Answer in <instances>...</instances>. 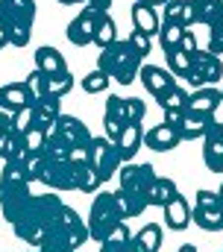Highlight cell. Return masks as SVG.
Wrapping results in <instances>:
<instances>
[{
	"mask_svg": "<svg viewBox=\"0 0 223 252\" xmlns=\"http://www.w3.org/2000/svg\"><path fill=\"white\" fill-rule=\"evenodd\" d=\"M30 126H33V106H27V109H21V112L12 115V129H15L18 135H24Z\"/></svg>",
	"mask_w": 223,
	"mask_h": 252,
	"instance_id": "obj_43",
	"label": "cell"
},
{
	"mask_svg": "<svg viewBox=\"0 0 223 252\" xmlns=\"http://www.w3.org/2000/svg\"><path fill=\"white\" fill-rule=\"evenodd\" d=\"M206 50L215 56H223V12L209 24V47Z\"/></svg>",
	"mask_w": 223,
	"mask_h": 252,
	"instance_id": "obj_40",
	"label": "cell"
},
{
	"mask_svg": "<svg viewBox=\"0 0 223 252\" xmlns=\"http://www.w3.org/2000/svg\"><path fill=\"white\" fill-rule=\"evenodd\" d=\"M53 132L71 147V150H85L88 147V141H91V132H88V126L82 124L76 115H59V121H56Z\"/></svg>",
	"mask_w": 223,
	"mask_h": 252,
	"instance_id": "obj_14",
	"label": "cell"
},
{
	"mask_svg": "<svg viewBox=\"0 0 223 252\" xmlns=\"http://www.w3.org/2000/svg\"><path fill=\"white\" fill-rule=\"evenodd\" d=\"M38 182L47 185L53 193L76 190V164H71L68 158H65V161H50V158H44V170H41Z\"/></svg>",
	"mask_w": 223,
	"mask_h": 252,
	"instance_id": "obj_10",
	"label": "cell"
},
{
	"mask_svg": "<svg viewBox=\"0 0 223 252\" xmlns=\"http://www.w3.org/2000/svg\"><path fill=\"white\" fill-rule=\"evenodd\" d=\"M153 182H156V167H153V164L126 161V164H120V170H117V188L129 190V193H135V196H141V199H147Z\"/></svg>",
	"mask_w": 223,
	"mask_h": 252,
	"instance_id": "obj_9",
	"label": "cell"
},
{
	"mask_svg": "<svg viewBox=\"0 0 223 252\" xmlns=\"http://www.w3.org/2000/svg\"><path fill=\"white\" fill-rule=\"evenodd\" d=\"M53 241H62L65 247H71V250L76 252L85 241H88V226H85V220L76 214V208H71V205H65V211H62V220H59V229H56Z\"/></svg>",
	"mask_w": 223,
	"mask_h": 252,
	"instance_id": "obj_12",
	"label": "cell"
},
{
	"mask_svg": "<svg viewBox=\"0 0 223 252\" xmlns=\"http://www.w3.org/2000/svg\"><path fill=\"white\" fill-rule=\"evenodd\" d=\"M162 226L159 223H147V226H141L135 235H132V247L138 252H159L162 250Z\"/></svg>",
	"mask_w": 223,
	"mask_h": 252,
	"instance_id": "obj_28",
	"label": "cell"
},
{
	"mask_svg": "<svg viewBox=\"0 0 223 252\" xmlns=\"http://www.w3.org/2000/svg\"><path fill=\"white\" fill-rule=\"evenodd\" d=\"M176 193H179V188H176V182H173L170 176H156L153 188H150V193H147V205L162 208V205H167Z\"/></svg>",
	"mask_w": 223,
	"mask_h": 252,
	"instance_id": "obj_29",
	"label": "cell"
},
{
	"mask_svg": "<svg viewBox=\"0 0 223 252\" xmlns=\"http://www.w3.org/2000/svg\"><path fill=\"white\" fill-rule=\"evenodd\" d=\"M138 82L147 88V94L159 97L162 91H167V88H173V85H176V76H173L167 67H159V64L144 62L141 67H138Z\"/></svg>",
	"mask_w": 223,
	"mask_h": 252,
	"instance_id": "obj_17",
	"label": "cell"
},
{
	"mask_svg": "<svg viewBox=\"0 0 223 252\" xmlns=\"http://www.w3.org/2000/svg\"><path fill=\"white\" fill-rule=\"evenodd\" d=\"M191 223L203 232H223V199L218 190L203 188L194 193Z\"/></svg>",
	"mask_w": 223,
	"mask_h": 252,
	"instance_id": "obj_5",
	"label": "cell"
},
{
	"mask_svg": "<svg viewBox=\"0 0 223 252\" xmlns=\"http://www.w3.org/2000/svg\"><path fill=\"white\" fill-rule=\"evenodd\" d=\"M126 41H129V47H132L141 59H147V56H150V50H153V38H150V35H144V32H138V30H132Z\"/></svg>",
	"mask_w": 223,
	"mask_h": 252,
	"instance_id": "obj_42",
	"label": "cell"
},
{
	"mask_svg": "<svg viewBox=\"0 0 223 252\" xmlns=\"http://www.w3.org/2000/svg\"><path fill=\"white\" fill-rule=\"evenodd\" d=\"M162 211H165V226L167 229L185 232V229L191 226V202H188L182 193H176L167 205H162Z\"/></svg>",
	"mask_w": 223,
	"mask_h": 252,
	"instance_id": "obj_22",
	"label": "cell"
},
{
	"mask_svg": "<svg viewBox=\"0 0 223 252\" xmlns=\"http://www.w3.org/2000/svg\"><path fill=\"white\" fill-rule=\"evenodd\" d=\"M103 126H106V138H109V141H117L120 132H123V124H120L117 118H112V115H103Z\"/></svg>",
	"mask_w": 223,
	"mask_h": 252,
	"instance_id": "obj_44",
	"label": "cell"
},
{
	"mask_svg": "<svg viewBox=\"0 0 223 252\" xmlns=\"http://www.w3.org/2000/svg\"><path fill=\"white\" fill-rule=\"evenodd\" d=\"M179 252H197V247H194V244H182V247H179Z\"/></svg>",
	"mask_w": 223,
	"mask_h": 252,
	"instance_id": "obj_51",
	"label": "cell"
},
{
	"mask_svg": "<svg viewBox=\"0 0 223 252\" xmlns=\"http://www.w3.org/2000/svg\"><path fill=\"white\" fill-rule=\"evenodd\" d=\"M62 115V103L59 97H38L33 103V126L41 129V132H50Z\"/></svg>",
	"mask_w": 223,
	"mask_h": 252,
	"instance_id": "obj_20",
	"label": "cell"
},
{
	"mask_svg": "<svg viewBox=\"0 0 223 252\" xmlns=\"http://www.w3.org/2000/svg\"><path fill=\"white\" fill-rule=\"evenodd\" d=\"M132 27L138 30V32H144V35H156L159 32V27H162V18H159V9L156 6H147V3H132Z\"/></svg>",
	"mask_w": 223,
	"mask_h": 252,
	"instance_id": "obj_24",
	"label": "cell"
},
{
	"mask_svg": "<svg viewBox=\"0 0 223 252\" xmlns=\"http://www.w3.org/2000/svg\"><path fill=\"white\" fill-rule=\"evenodd\" d=\"M36 100H38V97H36V91H33V85H30L27 79L0 85V112L15 115V112H21V109L33 106Z\"/></svg>",
	"mask_w": 223,
	"mask_h": 252,
	"instance_id": "obj_13",
	"label": "cell"
},
{
	"mask_svg": "<svg viewBox=\"0 0 223 252\" xmlns=\"http://www.w3.org/2000/svg\"><path fill=\"white\" fill-rule=\"evenodd\" d=\"M167 56V70L176 76V79H185L191 73V56L182 53V50H173V53H165Z\"/></svg>",
	"mask_w": 223,
	"mask_h": 252,
	"instance_id": "obj_38",
	"label": "cell"
},
{
	"mask_svg": "<svg viewBox=\"0 0 223 252\" xmlns=\"http://www.w3.org/2000/svg\"><path fill=\"white\" fill-rule=\"evenodd\" d=\"M85 9H91L94 15H106V12L112 9V0H88Z\"/></svg>",
	"mask_w": 223,
	"mask_h": 252,
	"instance_id": "obj_46",
	"label": "cell"
},
{
	"mask_svg": "<svg viewBox=\"0 0 223 252\" xmlns=\"http://www.w3.org/2000/svg\"><path fill=\"white\" fill-rule=\"evenodd\" d=\"M120 223H123V214H120V205H117V199H114V190H100V193L94 196L91 211H88V220H85L88 238L97 241V244H103V241L109 238V232L117 229Z\"/></svg>",
	"mask_w": 223,
	"mask_h": 252,
	"instance_id": "obj_4",
	"label": "cell"
},
{
	"mask_svg": "<svg viewBox=\"0 0 223 252\" xmlns=\"http://www.w3.org/2000/svg\"><path fill=\"white\" fill-rule=\"evenodd\" d=\"M27 82L33 85V91H36V97H65V94H71V88H74V73L71 70H65V73H53V76H47V73H41V70H30V76H27Z\"/></svg>",
	"mask_w": 223,
	"mask_h": 252,
	"instance_id": "obj_11",
	"label": "cell"
},
{
	"mask_svg": "<svg viewBox=\"0 0 223 252\" xmlns=\"http://www.w3.org/2000/svg\"><path fill=\"white\" fill-rule=\"evenodd\" d=\"M44 138H47V132H41V129H36V126H30V129L21 135L27 153H41V150H44Z\"/></svg>",
	"mask_w": 223,
	"mask_h": 252,
	"instance_id": "obj_41",
	"label": "cell"
},
{
	"mask_svg": "<svg viewBox=\"0 0 223 252\" xmlns=\"http://www.w3.org/2000/svg\"><path fill=\"white\" fill-rule=\"evenodd\" d=\"M36 70H41V73H47V76H53V73H65L68 70V62H65V56L50 47V44H44V47H36Z\"/></svg>",
	"mask_w": 223,
	"mask_h": 252,
	"instance_id": "obj_26",
	"label": "cell"
},
{
	"mask_svg": "<svg viewBox=\"0 0 223 252\" xmlns=\"http://www.w3.org/2000/svg\"><path fill=\"white\" fill-rule=\"evenodd\" d=\"M97 18H100V15H94L91 9L82 6V9L76 12V18L68 24V32H65L68 41H71L74 47H88V44L94 41V24H97Z\"/></svg>",
	"mask_w": 223,
	"mask_h": 252,
	"instance_id": "obj_16",
	"label": "cell"
},
{
	"mask_svg": "<svg viewBox=\"0 0 223 252\" xmlns=\"http://www.w3.org/2000/svg\"><path fill=\"white\" fill-rule=\"evenodd\" d=\"M117 38H120V35H117V24H114V18H112L109 12L100 15L97 24H94V41H91V44H97V47L103 50V47H109L112 41H117Z\"/></svg>",
	"mask_w": 223,
	"mask_h": 252,
	"instance_id": "obj_31",
	"label": "cell"
},
{
	"mask_svg": "<svg viewBox=\"0 0 223 252\" xmlns=\"http://www.w3.org/2000/svg\"><path fill=\"white\" fill-rule=\"evenodd\" d=\"M141 64H144V59L129 47L126 38L112 41L109 47H103L100 56H97V67L109 76L112 82H120V85H132L138 79V67Z\"/></svg>",
	"mask_w": 223,
	"mask_h": 252,
	"instance_id": "obj_2",
	"label": "cell"
},
{
	"mask_svg": "<svg viewBox=\"0 0 223 252\" xmlns=\"http://www.w3.org/2000/svg\"><path fill=\"white\" fill-rule=\"evenodd\" d=\"M191 9H194V24L209 27L223 12V0H191Z\"/></svg>",
	"mask_w": 223,
	"mask_h": 252,
	"instance_id": "obj_33",
	"label": "cell"
},
{
	"mask_svg": "<svg viewBox=\"0 0 223 252\" xmlns=\"http://www.w3.org/2000/svg\"><path fill=\"white\" fill-rule=\"evenodd\" d=\"M27 252H41V250H38V247H33V250H27Z\"/></svg>",
	"mask_w": 223,
	"mask_h": 252,
	"instance_id": "obj_53",
	"label": "cell"
},
{
	"mask_svg": "<svg viewBox=\"0 0 223 252\" xmlns=\"http://www.w3.org/2000/svg\"><path fill=\"white\" fill-rule=\"evenodd\" d=\"M138 3H147V6H165L167 0H138Z\"/></svg>",
	"mask_w": 223,
	"mask_h": 252,
	"instance_id": "obj_50",
	"label": "cell"
},
{
	"mask_svg": "<svg viewBox=\"0 0 223 252\" xmlns=\"http://www.w3.org/2000/svg\"><path fill=\"white\" fill-rule=\"evenodd\" d=\"M56 3H62V6H76L79 3V6H85L88 0H56Z\"/></svg>",
	"mask_w": 223,
	"mask_h": 252,
	"instance_id": "obj_49",
	"label": "cell"
},
{
	"mask_svg": "<svg viewBox=\"0 0 223 252\" xmlns=\"http://www.w3.org/2000/svg\"><path fill=\"white\" fill-rule=\"evenodd\" d=\"M179 50H182V53H194V50H197V32H194L191 27H185L182 41H179Z\"/></svg>",
	"mask_w": 223,
	"mask_h": 252,
	"instance_id": "obj_45",
	"label": "cell"
},
{
	"mask_svg": "<svg viewBox=\"0 0 223 252\" xmlns=\"http://www.w3.org/2000/svg\"><path fill=\"white\" fill-rule=\"evenodd\" d=\"M159 18H162V24L194 27V9H191V0H167Z\"/></svg>",
	"mask_w": 223,
	"mask_h": 252,
	"instance_id": "obj_27",
	"label": "cell"
},
{
	"mask_svg": "<svg viewBox=\"0 0 223 252\" xmlns=\"http://www.w3.org/2000/svg\"><path fill=\"white\" fill-rule=\"evenodd\" d=\"M114 199H117V205H120L123 220L141 217V214L147 211V199H141V196H135V193H129V190H123V188L114 190Z\"/></svg>",
	"mask_w": 223,
	"mask_h": 252,
	"instance_id": "obj_30",
	"label": "cell"
},
{
	"mask_svg": "<svg viewBox=\"0 0 223 252\" xmlns=\"http://www.w3.org/2000/svg\"><path fill=\"white\" fill-rule=\"evenodd\" d=\"M114 147H117L123 164L132 161V158L138 156V150L144 147V126L141 124H126L123 126V132H120V138L114 141Z\"/></svg>",
	"mask_w": 223,
	"mask_h": 252,
	"instance_id": "obj_23",
	"label": "cell"
},
{
	"mask_svg": "<svg viewBox=\"0 0 223 252\" xmlns=\"http://www.w3.org/2000/svg\"><path fill=\"white\" fill-rule=\"evenodd\" d=\"M191 56V73L185 76L194 88H203V85H218L223 79V59L209 53V50H194L188 53Z\"/></svg>",
	"mask_w": 223,
	"mask_h": 252,
	"instance_id": "obj_8",
	"label": "cell"
},
{
	"mask_svg": "<svg viewBox=\"0 0 223 252\" xmlns=\"http://www.w3.org/2000/svg\"><path fill=\"white\" fill-rule=\"evenodd\" d=\"M33 190L27 182H9V179H0V211H3V217L9 220V226L12 223H18L21 217H24V211L30 208V202H33Z\"/></svg>",
	"mask_w": 223,
	"mask_h": 252,
	"instance_id": "obj_7",
	"label": "cell"
},
{
	"mask_svg": "<svg viewBox=\"0 0 223 252\" xmlns=\"http://www.w3.org/2000/svg\"><path fill=\"white\" fill-rule=\"evenodd\" d=\"M215 126H218V118H215V115H194V112H185L182 121H179V126H176V132H179L182 141H203Z\"/></svg>",
	"mask_w": 223,
	"mask_h": 252,
	"instance_id": "obj_18",
	"label": "cell"
},
{
	"mask_svg": "<svg viewBox=\"0 0 223 252\" xmlns=\"http://www.w3.org/2000/svg\"><path fill=\"white\" fill-rule=\"evenodd\" d=\"M221 100H223V85H221Z\"/></svg>",
	"mask_w": 223,
	"mask_h": 252,
	"instance_id": "obj_56",
	"label": "cell"
},
{
	"mask_svg": "<svg viewBox=\"0 0 223 252\" xmlns=\"http://www.w3.org/2000/svg\"><path fill=\"white\" fill-rule=\"evenodd\" d=\"M0 24L6 27L12 47H27L36 24V0H0Z\"/></svg>",
	"mask_w": 223,
	"mask_h": 252,
	"instance_id": "obj_3",
	"label": "cell"
},
{
	"mask_svg": "<svg viewBox=\"0 0 223 252\" xmlns=\"http://www.w3.org/2000/svg\"><path fill=\"white\" fill-rule=\"evenodd\" d=\"M156 103H159V109H162V112H165V109H182V112H185L188 91H185V88H179V85H173V88H167V91H162V94L156 97Z\"/></svg>",
	"mask_w": 223,
	"mask_h": 252,
	"instance_id": "obj_36",
	"label": "cell"
},
{
	"mask_svg": "<svg viewBox=\"0 0 223 252\" xmlns=\"http://www.w3.org/2000/svg\"><path fill=\"white\" fill-rule=\"evenodd\" d=\"M76 252H79V250H76Z\"/></svg>",
	"mask_w": 223,
	"mask_h": 252,
	"instance_id": "obj_57",
	"label": "cell"
},
{
	"mask_svg": "<svg viewBox=\"0 0 223 252\" xmlns=\"http://www.w3.org/2000/svg\"><path fill=\"white\" fill-rule=\"evenodd\" d=\"M21 164H24L27 182L33 185V182H38V176H41V170H44V153H27Z\"/></svg>",
	"mask_w": 223,
	"mask_h": 252,
	"instance_id": "obj_39",
	"label": "cell"
},
{
	"mask_svg": "<svg viewBox=\"0 0 223 252\" xmlns=\"http://www.w3.org/2000/svg\"><path fill=\"white\" fill-rule=\"evenodd\" d=\"M65 199L50 193H36L30 208L24 211V217L18 223H12V232L18 241L24 244H33V247H41L44 241H50L59 229V220H62V211H65Z\"/></svg>",
	"mask_w": 223,
	"mask_h": 252,
	"instance_id": "obj_1",
	"label": "cell"
},
{
	"mask_svg": "<svg viewBox=\"0 0 223 252\" xmlns=\"http://www.w3.org/2000/svg\"><path fill=\"white\" fill-rule=\"evenodd\" d=\"M182 32H185V27H179V24H162L159 27V47L165 50V53H173V50H179V41H182Z\"/></svg>",
	"mask_w": 223,
	"mask_h": 252,
	"instance_id": "obj_35",
	"label": "cell"
},
{
	"mask_svg": "<svg viewBox=\"0 0 223 252\" xmlns=\"http://www.w3.org/2000/svg\"><path fill=\"white\" fill-rule=\"evenodd\" d=\"M129 244H132V232H129L126 220H123L117 229H112L109 238L100 244V252H126L129 250Z\"/></svg>",
	"mask_w": 223,
	"mask_h": 252,
	"instance_id": "obj_32",
	"label": "cell"
},
{
	"mask_svg": "<svg viewBox=\"0 0 223 252\" xmlns=\"http://www.w3.org/2000/svg\"><path fill=\"white\" fill-rule=\"evenodd\" d=\"M103 185V179L97 176V170L91 164H76V190L82 193H97Z\"/></svg>",
	"mask_w": 223,
	"mask_h": 252,
	"instance_id": "obj_34",
	"label": "cell"
},
{
	"mask_svg": "<svg viewBox=\"0 0 223 252\" xmlns=\"http://www.w3.org/2000/svg\"><path fill=\"white\" fill-rule=\"evenodd\" d=\"M88 164L97 170V176L106 182L112 179L117 170H120V153H117V147H114V141H109L106 135H91V141H88Z\"/></svg>",
	"mask_w": 223,
	"mask_h": 252,
	"instance_id": "obj_6",
	"label": "cell"
},
{
	"mask_svg": "<svg viewBox=\"0 0 223 252\" xmlns=\"http://www.w3.org/2000/svg\"><path fill=\"white\" fill-rule=\"evenodd\" d=\"M203 161L212 173H223V138L218 126L203 138Z\"/></svg>",
	"mask_w": 223,
	"mask_h": 252,
	"instance_id": "obj_25",
	"label": "cell"
},
{
	"mask_svg": "<svg viewBox=\"0 0 223 252\" xmlns=\"http://www.w3.org/2000/svg\"><path fill=\"white\" fill-rule=\"evenodd\" d=\"M144 144H147V150L170 153V150H176V147L182 144V138H179V132H176L173 126L159 124V126H150V129L144 132Z\"/></svg>",
	"mask_w": 223,
	"mask_h": 252,
	"instance_id": "obj_21",
	"label": "cell"
},
{
	"mask_svg": "<svg viewBox=\"0 0 223 252\" xmlns=\"http://www.w3.org/2000/svg\"><path fill=\"white\" fill-rule=\"evenodd\" d=\"M218 193H221V199H223V185H221V190H218Z\"/></svg>",
	"mask_w": 223,
	"mask_h": 252,
	"instance_id": "obj_55",
	"label": "cell"
},
{
	"mask_svg": "<svg viewBox=\"0 0 223 252\" xmlns=\"http://www.w3.org/2000/svg\"><path fill=\"white\" fill-rule=\"evenodd\" d=\"M221 88L215 85H203V88H194V94H188V103H185V112H194V115H215L221 109Z\"/></svg>",
	"mask_w": 223,
	"mask_h": 252,
	"instance_id": "obj_19",
	"label": "cell"
},
{
	"mask_svg": "<svg viewBox=\"0 0 223 252\" xmlns=\"http://www.w3.org/2000/svg\"><path fill=\"white\" fill-rule=\"evenodd\" d=\"M6 44H9V32H6V27L0 24V50H3Z\"/></svg>",
	"mask_w": 223,
	"mask_h": 252,
	"instance_id": "obj_48",
	"label": "cell"
},
{
	"mask_svg": "<svg viewBox=\"0 0 223 252\" xmlns=\"http://www.w3.org/2000/svg\"><path fill=\"white\" fill-rule=\"evenodd\" d=\"M218 129H221V138H223V124H218Z\"/></svg>",
	"mask_w": 223,
	"mask_h": 252,
	"instance_id": "obj_54",
	"label": "cell"
},
{
	"mask_svg": "<svg viewBox=\"0 0 223 252\" xmlns=\"http://www.w3.org/2000/svg\"><path fill=\"white\" fill-rule=\"evenodd\" d=\"M182 115H185L182 109H165V121H162V124H167V126H173V129H176L179 121H182Z\"/></svg>",
	"mask_w": 223,
	"mask_h": 252,
	"instance_id": "obj_47",
	"label": "cell"
},
{
	"mask_svg": "<svg viewBox=\"0 0 223 252\" xmlns=\"http://www.w3.org/2000/svg\"><path fill=\"white\" fill-rule=\"evenodd\" d=\"M126 252H138V250H135V247H132V244H129V250H126Z\"/></svg>",
	"mask_w": 223,
	"mask_h": 252,
	"instance_id": "obj_52",
	"label": "cell"
},
{
	"mask_svg": "<svg viewBox=\"0 0 223 252\" xmlns=\"http://www.w3.org/2000/svg\"><path fill=\"white\" fill-rule=\"evenodd\" d=\"M106 115L117 118L123 126L126 124H141L144 115H147V106H144V100H138V97H117V94H112L109 100H106Z\"/></svg>",
	"mask_w": 223,
	"mask_h": 252,
	"instance_id": "obj_15",
	"label": "cell"
},
{
	"mask_svg": "<svg viewBox=\"0 0 223 252\" xmlns=\"http://www.w3.org/2000/svg\"><path fill=\"white\" fill-rule=\"evenodd\" d=\"M109 82H112L109 76H106L100 67H94L91 73H85V76H82V82H79V85H82V91H85V94H103V91L109 88Z\"/></svg>",
	"mask_w": 223,
	"mask_h": 252,
	"instance_id": "obj_37",
	"label": "cell"
}]
</instances>
